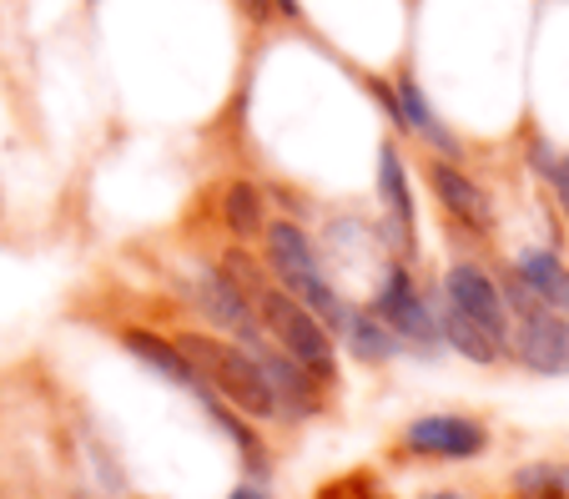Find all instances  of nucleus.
I'll list each match as a JSON object with an SVG mask.
<instances>
[{
	"instance_id": "obj_1",
	"label": "nucleus",
	"mask_w": 569,
	"mask_h": 499,
	"mask_svg": "<svg viewBox=\"0 0 569 499\" xmlns=\"http://www.w3.org/2000/svg\"><path fill=\"white\" fill-rule=\"evenodd\" d=\"M172 343L182 348V359L192 363L202 389L212 399H222L232 413H242V419H278V399H272L268 373L252 359V348L227 343L217 333H182Z\"/></svg>"
},
{
	"instance_id": "obj_2",
	"label": "nucleus",
	"mask_w": 569,
	"mask_h": 499,
	"mask_svg": "<svg viewBox=\"0 0 569 499\" xmlns=\"http://www.w3.org/2000/svg\"><path fill=\"white\" fill-rule=\"evenodd\" d=\"M268 268H272V282H278L282 293L298 298L328 333H343L353 308L343 303V293H338L333 282L322 278L318 252H312L308 232H302L298 222H272L268 228Z\"/></svg>"
},
{
	"instance_id": "obj_3",
	"label": "nucleus",
	"mask_w": 569,
	"mask_h": 499,
	"mask_svg": "<svg viewBox=\"0 0 569 499\" xmlns=\"http://www.w3.org/2000/svg\"><path fill=\"white\" fill-rule=\"evenodd\" d=\"M252 313H258L262 333L272 338L278 353H288L298 369H308L318 383H333L338 379V348H333V333L308 313L292 293H282L278 282H268L258 298H252Z\"/></svg>"
},
{
	"instance_id": "obj_4",
	"label": "nucleus",
	"mask_w": 569,
	"mask_h": 499,
	"mask_svg": "<svg viewBox=\"0 0 569 499\" xmlns=\"http://www.w3.org/2000/svg\"><path fill=\"white\" fill-rule=\"evenodd\" d=\"M515 318L519 328L509 348L519 353V363L535 373H569V318H559L549 303H535Z\"/></svg>"
},
{
	"instance_id": "obj_5",
	"label": "nucleus",
	"mask_w": 569,
	"mask_h": 499,
	"mask_svg": "<svg viewBox=\"0 0 569 499\" xmlns=\"http://www.w3.org/2000/svg\"><path fill=\"white\" fill-rule=\"evenodd\" d=\"M443 303H449L453 313L473 318L479 328H489L495 338H505V343H509L505 293H499V282L489 278L483 268H473V262H453V268L443 272Z\"/></svg>"
},
{
	"instance_id": "obj_6",
	"label": "nucleus",
	"mask_w": 569,
	"mask_h": 499,
	"mask_svg": "<svg viewBox=\"0 0 569 499\" xmlns=\"http://www.w3.org/2000/svg\"><path fill=\"white\" fill-rule=\"evenodd\" d=\"M403 445L409 455H423V459H473L489 449V429L463 413H423L403 429Z\"/></svg>"
},
{
	"instance_id": "obj_7",
	"label": "nucleus",
	"mask_w": 569,
	"mask_h": 499,
	"mask_svg": "<svg viewBox=\"0 0 569 499\" xmlns=\"http://www.w3.org/2000/svg\"><path fill=\"white\" fill-rule=\"evenodd\" d=\"M373 318H383L388 328H393L398 338H409V343H439V323H433L429 303L419 298V288H413L409 268H393L383 278V288H378L373 298Z\"/></svg>"
},
{
	"instance_id": "obj_8",
	"label": "nucleus",
	"mask_w": 569,
	"mask_h": 499,
	"mask_svg": "<svg viewBox=\"0 0 569 499\" xmlns=\"http://www.w3.org/2000/svg\"><path fill=\"white\" fill-rule=\"evenodd\" d=\"M429 187H433V197L443 202V212H449V218H459L469 232H489V228H495V207H489L483 187L473 182V177H463L453 162H429Z\"/></svg>"
},
{
	"instance_id": "obj_9",
	"label": "nucleus",
	"mask_w": 569,
	"mask_h": 499,
	"mask_svg": "<svg viewBox=\"0 0 569 499\" xmlns=\"http://www.w3.org/2000/svg\"><path fill=\"white\" fill-rule=\"evenodd\" d=\"M197 298H202V313L212 318L217 328H227V333L242 338V348L262 343V323H258V313H252V303L237 293L222 272H207V278L197 282Z\"/></svg>"
},
{
	"instance_id": "obj_10",
	"label": "nucleus",
	"mask_w": 569,
	"mask_h": 499,
	"mask_svg": "<svg viewBox=\"0 0 569 499\" xmlns=\"http://www.w3.org/2000/svg\"><path fill=\"white\" fill-rule=\"evenodd\" d=\"M378 192H383L393 242L413 252V197H409V177H403V162H398L393 147H383V152H378Z\"/></svg>"
},
{
	"instance_id": "obj_11",
	"label": "nucleus",
	"mask_w": 569,
	"mask_h": 499,
	"mask_svg": "<svg viewBox=\"0 0 569 499\" xmlns=\"http://www.w3.org/2000/svg\"><path fill=\"white\" fill-rule=\"evenodd\" d=\"M121 343H127V353H137L151 373H161V379H172V383H182V389L202 393V379L192 373V363L182 359V348H177V343L147 333V328H127V333H121Z\"/></svg>"
},
{
	"instance_id": "obj_12",
	"label": "nucleus",
	"mask_w": 569,
	"mask_h": 499,
	"mask_svg": "<svg viewBox=\"0 0 569 499\" xmlns=\"http://www.w3.org/2000/svg\"><path fill=\"white\" fill-rule=\"evenodd\" d=\"M433 323H439V338H449L453 348H459L463 359L469 363H499L509 353V343L505 338H495L489 333V328H479L473 323V318H463V313H453L449 303L439 308V318H433Z\"/></svg>"
},
{
	"instance_id": "obj_13",
	"label": "nucleus",
	"mask_w": 569,
	"mask_h": 499,
	"mask_svg": "<svg viewBox=\"0 0 569 499\" xmlns=\"http://www.w3.org/2000/svg\"><path fill=\"white\" fill-rule=\"evenodd\" d=\"M393 97H398V121H403V131H419V137H429L433 147H439V152L459 157V141H453L449 131L439 127V117H433V111H429V101H423L419 81H413V77H398Z\"/></svg>"
},
{
	"instance_id": "obj_14",
	"label": "nucleus",
	"mask_w": 569,
	"mask_h": 499,
	"mask_svg": "<svg viewBox=\"0 0 569 499\" xmlns=\"http://www.w3.org/2000/svg\"><path fill=\"white\" fill-rule=\"evenodd\" d=\"M343 333H348V348H353L363 363H388L398 348H403V338H398L393 328H388L383 318H373V313H353Z\"/></svg>"
},
{
	"instance_id": "obj_15",
	"label": "nucleus",
	"mask_w": 569,
	"mask_h": 499,
	"mask_svg": "<svg viewBox=\"0 0 569 499\" xmlns=\"http://www.w3.org/2000/svg\"><path fill=\"white\" fill-rule=\"evenodd\" d=\"M222 218H227V232L232 238H258L262 228H268V218H262V192L252 182H232L222 197Z\"/></svg>"
},
{
	"instance_id": "obj_16",
	"label": "nucleus",
	"mask_w": 569,
	"mask_h": 499,
	"mask_svg": "<svg viewBox=\"0 0 569 499\" xmlns=\"http://www.w3.org/2000/svg\"><path fill=\"white\" fill-rule=\"evenodd\" d=\"M519 499H569V469L565 465H525L515 475Z\"/></svg>"
},
{
	"instance_id": "obj_17",
	"label": "nucleus",
	"mask_w": 569,
	"mask_h": 499,
	"mask_svg": "<svg viewBox=\"0 0 569 499\" xmlns=\"http://www.w3.org/2000/svg\"><path fill=\"white\" fill-rule=\"evenodd\" d=\"M539 162V172L549 177V187H555V197H559V207L569 212V157H555V152H539L535 157Z\"/></svg>"
},
{
	"instance_id": "obj_18",
	"label": "nucleus",
	"mask_w": 569,
	"mask_h": 499,
	"mask_svg": "<svg viewBox=\"0 0 569 499\" xmlns=\"http://www.w3.org/2000/svg\"><path fill=\"white\" fill-rule=\"evenodd\" d=\"M272 6H278V11L288 16V21H298V0H272Z\"/></svg>"
},
{
	"instance_id": "obj_19",
	"label": "nucleus",
	"mask_w": 569,
	"mask_h": 499,
	"mask_svg": "<svg viewBox=\"0 0 569 499\" xmlns=\"http://www.w3.org/2000/svg\"><path fill=\"white\" fill-rule=\"evenodd\" d=\"M227 499H268V495H258V489H232Z\"/></svg>"
},
{
	"instance_id": "obj_20",
	"label": "nucleus",
	"mask_w": 569,
	"mask_h": 499,
	"mask_svg": "<svg viewBox=\"0 0 569 499\" xmlns=\"http://www.w3.org/2000/svg\"><path fill=\"white\" fill-rule=\"evenodd\" d=\"M429 499H463V495H429Z\"/></svg>"
}]
</instances>
